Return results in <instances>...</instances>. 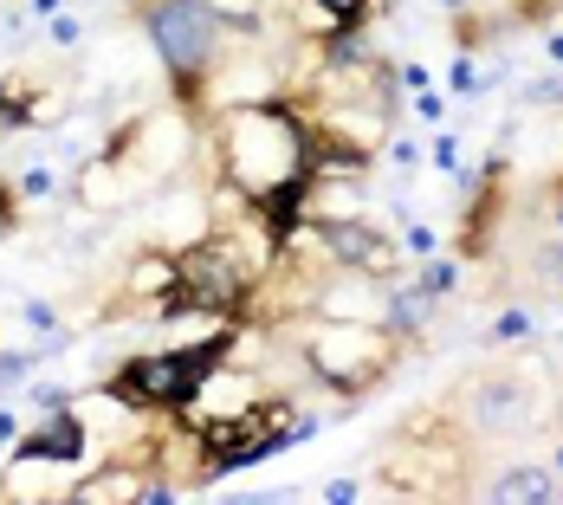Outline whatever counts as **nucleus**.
<instances>
[{"mask_svg":"<svg viewBox=\"0 0 563 505\" xmlns=\"http://www.w3.org/2000/svg\"><path fill=\"white\" fill-rule=\"evenodd\" d=\"M33 402H40V408H65L71 395H65V389H53V383H40V389H33Z\"/></svg>","mask_w":563,"mask_h":505,"instance_id":"obj_25","label":"nucleus"},{"mask_svg":"<svg viewBox=\"0 0 563 505\" xmlns=\"http://www.w3.org/2000/svg\"><path fill=\"white\" fill-rule=\"evenodd\" d=\"M551 65H563V33H558V40H551Z\"/></svg>","mask_w":563,"mask_h":505,"instance_id":"obj_27","label":"nucleus"},{"mask_svg":"<svg viewBox=\"0 0 563 505\" xmlns=\"http://www.w3.org/2000/svg\"><path fill=\"white\" fill-rule=\"evenodd\" d=\"M453 279H460V266H453V260H428V266H421V285H428L434 298H441V292H453Z\"/></svg>","mask_w":563,"mask_h":505,"instance_id":"obj_15","label":"nucleus"},{"mask_svg":"<svg viewBox=\"0 0 563 505\" xmlns=\"http://www.w3.org/2000/svg\"><path fill=\"white\" fill-rule=\"evenodd\" d=\"M401 246H408L415 260H434V233H428V227H408V233H401Z\"/></svg>","mask_w":563,"mask_h":505,"instance_id":"obj_20","label":"nucleus"},{"mask_svg":"<svg viewBox=\"0 0 563 505\" xmlns=\"http://www.w3.org/2000/svg\"><path fill=\"white\" fill-rule=\"evenodd\" d=\"M318 13H324V26L338 33V26H363V20H376L369 7H383V0H311Z\"/></svg>","mask_w":563,"mask_h":505,"instance_id":"obj_12","label":"nucleus"},{"mask_svg":"<svg viewBox=\"0 0 563 505\" xmlns=\"http://www.w3.org/2000/svg\"><path fill=\"white\" fill-rule=\"evenodd\" d=\"M20 195H53V175H46V168H26V175H20Z\"/></svg>","mask_w":563,"mask_h":505,"instance_id":"obj_22","label":"nucleus"},{"mask_svg":"<svg viewBox=\"0 0 563 505\" xmlns=\"http://www.w3.org/2000/svg\"><path fill=\"white\" fill-rule=\"evenodd\" d=\"M305 130L311 117L291 98H253V105H227L214 123V156L221 175L240 201H260L266 188H279L285 175L305 168Z\"/></svg>","mask_w":563,"mask_h":505,"instance_id":"obj_1","label":"nucleus"},{"mask_svg":"<svg viewBox=\"0 0 563 505\" xmlns=\"http://www.w3.org/2000/svg\"><path fill=\"white\" fill-rule=\"evenodd\" d=\"M305 363H311L318 383H331V389L369 395L376 383H389V370L401 363V337H395L389 325L318 318V331L305 337Z\"/></svg>","mask_w":563,"mask_h":505,"instance_id":"obj_5","label":"nucleus"},{"mask_svg":"<svg viewBox=\"0 0 563 505\" xmlns=\"http://www.w3.org/2000/svg\"><path fill=\"white\" fill-rule=\"evenodd\" d=\"M130 7H136V20H143L156 58H163V72H169L181 111H201L208 78L221 65V33H227L221 13L208 0H130Z\"/></svg>","mask_w":563,"mask_h":505,"instance_id":"obj_4","label":"nucleus"},{"mask_svg":"<svg viewBox=\"0 0 563 505\" xmlns=\"http://www.w3.org/2000/svg\"><path fill=\"white\" fill-rule=\"evenodd\" d=\"M85 448H91V428H85L78 402H65V408H46V421H40V428L13 435V448H7V466H33V460L71 466V460H85Z\"/></svg>","mask_w":563,"mask_h":505,"instance_id":"obj_7","label":"nucleus"},{"mask_svg":"<svg viewBox=\"0 0 563 505\" xmlns=\"http://www.w3.org/2000/svg\"><path fill=\"white\" fill-rule=\"evenodd\" d=\"M233 337L240 325L227 318L214 325L208 343H181V350H150V356H130L117 376H104V395H111L117 408H130V415H188L201 389H208V376L227 363V350H233Z\"/></svg>","mask_w":563,"mask_h":505,"instance_id":"obj_3","label":"nucleus"},{"mask_svg":"<svg viewBox=\"0 0 563 505\" xmlns=\"http://www.w3.org/2000/svg\"><path fill=\"white\" fill-rule=\"evenodd\" d=\"M448 85H453V91H479V72H473V58H453Z\"/></svg>","mask_w":563,"mask_h":505,"instance_id":"obj_21","label":"nucleus"},{"mask_svg":"<svg viewBox=\"0 0 563 505\" xmlns=\"http://www.w3.org/2000/svg\"><path fill=\"white\" fill-rule=\"evenodd\" d=\"M318 499H324V505H356V499H363V480H324V486H318Z\"/></svg>","mask_w":563,"mask_h":505,"instance_id":"obj_16","label":"nucleus"},{"mask_svg":"<svg viewBox=\"0 0 563 505\" xmlns=\"http://www.w3.org/2000/svg\"><path fill=\"white\" fill-rule=\"evenodd\" d=\"M46 33H53V46H78V20H71V13H53Z\"/></svg>","mask_w":563,"mask_h":505,"instance_id":"obj_19","label":"nucleus"},{"mask_svg":"<svg viewBox=\"0 0 563 505\" xmlns=\"http://www.w3.org/2000/svg\"><path fill=\"white\" fill-rule=\"evenodd\" d=\"M493 337H499V343H511V337H531V318H525V311H506V318L493 325Z\"/></svg>","mask_w":563,"mask_h":505,"instance_id":"obj_18","label":"nucleus"},{"mask_svg":"<svg viewBox=\"0 0 563 505\" xmlns=\"http://www.w3.org/2000/svg\"><path fill=\"white\" fill-rule=\"evenodd\" d=\"M486 499H499V505H551V499H563V493H558V480H551L544 466H511V473H499V480L486 486Z\"/></svg>","mask_w":563,"mask_h":505,"instance_id":"obj_10","label":"nucleus"},{"mask_svg":"<svg viewBox=\"0 0 563 505\" xmlns=\"http://www.w3.org/2000/svg\"><path fill=\"white\" fill-rule=\"evenodd\" d=\"M434 163L453 168V175H466V168H460V150H453V136H441V143H434Z\"/></svg>","mask_w":563,"mask_h":505,"instance_id":"obj_23","label":"nucleus"},{"mask_svg":"<svg viewBox=\"0 0 563 505\" xmlns=\"http://www.w3.org/2000/svg\"><path fill=\"white\" fill-rule=\"evenodd\" d=\"M260 279H266V253H240L233 233H201L195 246L175 253V285L169 298H156V318L163 325H181V318H195V325L233 318L240 325Z\"/></svg>","mask_w":563,"mask_h":505,"instance_id":"obj_2","label":"nucleus"},{"mask_svg":"<svg viewBox=\"0 0 563 505\" xmlns=\"http://www.w3.org/2000/svg\"><path fill=\"white\" fill-rule=\"evenodd\" d=\"M169 285H175V253H143L130 273H123V298H169Z\"/></svg>","mask_w":563,"mask_h":505,"instance_id":"obj_11","label":"nucleus"},{"mask_svg":"<svg viewBox=\"0 0 563 505\" xmlns=\"http://www.w3.org/2000/svg\"><path fill=\"white\" fill-rule=\"evenodd\" d=\"M0 136H7V117H0Z\"/></svg>","mask_w":563,"mask_h":505,"instance_id":"obj_28","label":"nucleus"},{"mask_svg":"<svg viewBox=\"0 0 563 505\" xmlns=\"http://www.w3.org/2000/svg\"><path fill=\"white\" fill-rule=\"evenodd\" d=\"M558 466H563V453H558Z\"/></svg>","mask_w":563,"mask_h":505,"instance_id":"obj_29","label":"nucleus"},{"mask_svg":"<svg viewBox=\"0 0 563 505\" xmlns=\"http://www.w3.org/2000/svg\"><path fill=\"white\" fill-rule=\"evenodd\" d=\"M466 421H473L479 435H518V428L531 421V395H525L518 376L493 370V376H479L473 395H466Z\"/></svg>","mask_w":563,"mask_h":505,"instance_id":"obj_8","label":"nucleus"},{"mask_svg":"<svg viewBox=\"0 0 563 505\" xmlns=\"http://www.w3.org/2000/svg\"><path fill=\"white\" fill-rule=\"evenodd\" d=\"M531 266H538V285H544V292H563V240L538 246V253H531Z\"/></svg>","mask_w":563,"mask_h":505,"instance_id":"obj_13","label":"nucleus"},{"mask_svg":"<svg viewBox=\"0 0 563 505\" xmlns=\"http://www.w3.org/2000/svg\"><path fill=\"white\" fill-rule=\"evenodd\" d=\"M415 117H421V123H434V117H441V98H434V91H421V105H415Z\"/></svg>","mask_w":563,"mask_h":505,"instance_id":"obj_26","label":"nucleus"},{"mask_svg":"<svg viewBox=\"0 0 563 505\" xmlns=\"http://www.w3.org/2000/svg\"><path fill=\"white\" fill-rule=\"evenodd\" d=\"M136 486H143V473H136L130 460H111V466H98L85 486H71L65 499H71V505H104V499H111V505H117V499L136 505Z\"/></svg>","mask_w":563,"mask_h":505,"instance_id":"obj_9","label":"nucleus"},{"mask_svg":"<svg viewBox=\"0 0 563 505\" xmlns=\"http://www.w3.org/2000/svg\"><path fill=\"white\" fill-rule=\"evenodd\" d=\"M33 363H40V350H0V389H13Z\"/></svg>","mask_w":563,"mask_h":505,"instance_id":"obj_14","label":"nucleus"},{"mask_svg":"<svg viewBox=\"0 0 563 505\" xmlns=\"http://www.w3.org/2000/svg\"><path fill=\"white\" fill-rule=\"evenodd\" d=\"M13 435H20V415H13V408H0V453L13 448Z\"/></svg>","mask_w":563,"mask_h":505,"instance_id":"obj_24","label":"nucleus"},{"mask_svg":"<svg viewBox=\"0 0 563 505\" xmlns=\"http://www.w3.org/2000/svg\"><path fill=\"white\" fill-rule=\"evenodd\" d=\"M13 227H20V188H7V182H0V240H7Z\"/></svg>","mask_w":563,"mask_h":505,"instance_id":"obj_17","label":"nucleus"},{"mask_svg":"<svg viewBox=\"0 0 563 505\" xmlns=\"http://www.w3.org/2000/svg\"><path fill=\"white\" fill-rule=\"evenodd\" d=\"M305 227L324 246V260L343 266V273H376V279H395L401 273V246L376 221H363V215H311Z\"/></svg>","mask_w":563,"mask_h":505,"instance_id":"obj_6","label":"nucleus"}]
</instances>
